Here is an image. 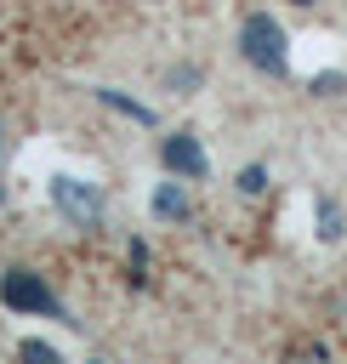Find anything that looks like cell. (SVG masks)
I'll list each match as a JSON object with an SVG mask.
<instances>
[{"label":"cell","instance_id":"obj_1","mask_svg":"<svg viewBox=\"0 0 347 364\" xmlns=\"http://www.w3.org/2000/svg\"><path fill=\"white\" fill-rule=\"evenodd\" d=\"M239 51H245L250 68H262V74H284V63H290V34L279 28V17L250 11V17L239 23Z\"/></svg>","mask_w":347,"mask_h":364},{"label":"cell","instance_id":"obj_2","mask_svg":"<svg viewBox=\"0 0 347 364\" xmlns=\"http://www.w3.org/2000/svg\"><path fill=\"white\" fill-rule=\"evenodd\" d=\"M0 301L6 307H17V313H40V318H63L68 324V307L51 296V284L40 279V273H28V267H6L0 273Z\"/></svg>","mask_w":347,"mask_h":364},{"label":"cell","instance_id":"obj_3","mask_svg":"<svg viewBox=\"0 0 347 364\" xmlns=\"http://www.w3.org/2000/svg\"><path fill=\"white\" fill-rule=\"evenodd\" d=\"M51 205L74 222V228H97L102 222V188L80 182V176H51Z\"/></svg>","mask_w":347,"mask_h":364},{"label":"cell","instance_id":"obj_4","mask_svg":"<svg viewBox=\"0 0 347 364\" xmlns=\"http://www.w3.org/2000/svg\"><path fill=\"white\" fill-rule=\"evenodd\" d=\"M159 159H165V171H171V176H182V182H199V176L210 171V159H205V148H199V136H193V131L165 136V142H159Z\"/></svg>","mask_w":347,"mask_h":364},{"label":"cell","instance_id":"obj_5","mask_svg":"<svg viewBox=\"0 0 347 364\" xmlns=\"http://www.w3.org/2000/svg\"><path fill=\"white\" fill-rule=\"evenodd\" d=\"M154 216H159V222H182V216H188L182 182H159V188H154Z\"/></svg>","mask_w":347,"mask_h":364},{"label":"cell","instance_id":"obj_6","mask_svg":"<svg viewBox=\"0 0 347 364\" xmlns=\"http://www.w3.org/2000/svg\"><path fill=\"white\" fill-rule=\"evenodd\" d=\"M97 102H108V108H119V114H131L137 125H154V108H142V102H131V97H119L114 85H97Z\"/></svg>","mask_w":347,"mask_h":364},{"label":"cell","instance_id":"obj_7","mask_svg":"<svg viewBox=\"0 0 347 364\" xmlns=\"http://www.w3.org/2000/svg\"><path fill=\"white\" fill-rule=\"evenodd\" d=\"M319 239H330V245L341 239V210H336L330 199H319Z\"/></svg>","mask_w":347,"mask_h":364},{"label":"cell","instance_id":"obj_8","mask_svg":"<svg viewBox=\"0 0 347 364\" xmlns=\"http://www.w3.org/2000/svg\"><path fill=\"white\" fill-rule=\"evenodd\" d=\"M17 353H23V364H63V358H57V347H46V341H23Z\"/></svg>","mask_w":347,"mask_h":364},{"label":"cell","instance_id":"obj_9","mask_svg":"<svg viewBox=\"0 0 347 364\" xmlns=\"http://www.w3.org/2000/svg\"><path fill=\"white\" fill-rule=\"evenodd\" d=\"M239 188H245V193H262V188H267V171H262V165H245V171H239Z\"/></svg>","mask_w":347,"mask_h":364},{"label":"cell","instance_id":"obj_10","mask_svg":"<svg viewBox=\"0 0 347 364\" xmlns=\"http://www.w3.org/2000/svg\"><path fill=\"white\" fill-rule=\"evenodd\" d=\"M290 364H330V353H324L319 341H307V347H296V353H290Z\"/></svg>","mask_w":347,"mask_h":364},{"label":"cell","instance_id":"obj_11","mask_svg":"<svg viewBox=\"0 0 347 364\" xmlns=\"http://www.w3.org/2000/svg\"><path fill=\"white\" fill-rule=\"evenodd\" d=\"M171 85H199V68H171Z\"/></svg>","mask_w":347,"mask_h":364},{"label":"cell","instance_id":"obj_12","mask_svg":"<svg viewBox=\"0 0 347 364\" xmlns=\"http://www.w3.org/2000/svg\"><path fill=\"white\" fill-rule=\"evenodd\" d=\"M0 154H6V125H0Z\"/></svg>","mask_w":347,"mask_h":364},{"label":"cell","instance_id":"obj_13","mask_svg":"<svg viewBox=\"0 0 347 364\" xmlns=\"http://www.w3.org/2000/svg\"><path fill=\"white\" fill-rule=\"evenodd\" d=\"M296 6H313V0H296Z\"/></svg>","mask_w":347,"mask_h":364},{"label":"cell","instance_id":"obj_14","mask_svg":"<svg viewBox=\"0 0 347 364\" xmlns=\"http://www.w3.org/2000/svg\"><path fill=\"white\" fill-rule=\"evenodd\" d=\"M0 199H6V188H0Z\"/></svg>","mask_w":347,"mask_h":364}]
</instances>
